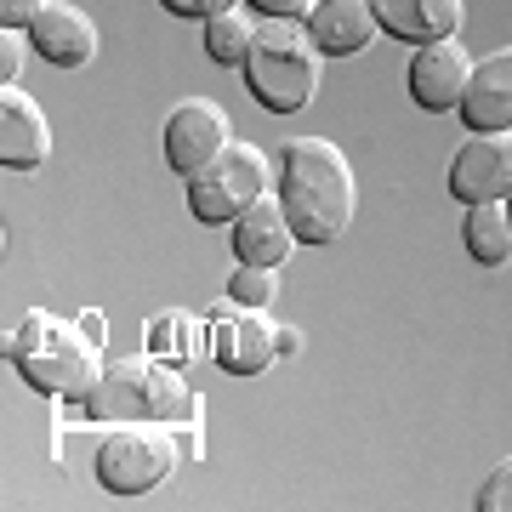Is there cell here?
<instances>
[{
	"mask_svg": "<svg viewBox=\"0 0 512 512\" xmlns=\"http://www.w3.org/2000/svg\"><path fill=\"white\" fill-rule=\"evenodd\" d=\"M18 69H23V40H18V29H0V80L12 86Z\"/></svg>",
	"mask_w": 512,
	"mask_h": 512,
	"instance_id": "22",
	"label": "cell"
},
{
	"mask_svg": "<svg viewBox=\"0 0 512 512\" xmlns=\"http://www.w3.org/2000/svg\"><path fill=\"white\" fill-rule=\"evenodd\" d=\"M302 23H308L313 46L325 57H353L376 40V12H370V0H313V12Z\"/></svg>",
	"mask_w": 512,
	"mask_h": 512,
	"instance_id": "15",
	"label": "cell"
},
{
	"mask_svg": "<svg viewBox=\"0 0 512 512\" xmlns=\"http://www.w3.org/2000/svg\"><path fill=\"white\" fill-rule=\"evenodd\" d=\"M478 512H512V461H501L484 484H478Z\"/></svg>",
	"mask_w": 512,
	"mask_h": 512,
	"instance_id": "20",
	"label": "cell"
},
{
	"mask_svg": "<svg viewBox=\"0 0 512 512\" xmlns=\"http://www.w3.org/2000/svg\"><path fill=\"white\" fill-rule=\"evenodd\" d=\"M274 183L268 154L256 143H228L217 160L188 177V211L200 222H239V211H251Z\"/></svg>",
	"mask_w": 512,
	"mask_h": 512,
	"instance_id": "5",
	"label": "cell"
},
{
	"mask_svg": "<svg viewBox=\"0 0 512 512\" xmlns=\"http://www.w3.org/2000/svg\"><path fill=\"white\" fill-rule=\"evenodd\" d=\"M80 410L92 421H183L188 410H200V399L171 365L126 359V365H109L80 393Z\"/></svg>",
	"mask_w": 512,
	"mask_h": 512,
	"instance_id": "4",
	"label": "cell"
},
{
	"mask_svg": "<svg viewBox=\"0 0 512 512\" xmlns=\"http://www.w3.org/2000/svg\"><path fill=\"white\" fill-rule=\"evenodd\" d=\"M461 239H467V256H473V262H484V268H501V262H512V217H507V205H501V200L467 205Z\"/></svg>",
	"mask_w": 512,
	"mask_h": 512,
	"instance_id": "17",
	"label": "cell"
},
{
	"mask_svg": "<svg viewBox=\"0 0 512 512\" xmlns=\"http://www.w3.org/2000/svg\"><path fill=\"white\" fill-rule=\"evenodd\" d=\"M279 205L291 217L302 245H330V239L348 234L353 222V165L348 154L325 137H296L279 154Z\"/></svg>",
	"mask_w": 512,
	"mask_h": 512,
	"instance_id": "1",
	"label": "cell"
},
{
	"mask_svg": "<svg viewBox=\"0 0 512 512\" xmlns=\"http://www.w3.org/2000/svg\"><path fill=\"white\" fill-rule=\"evenodd\" d=\"M46 148H52L46 114L35 109L29 92L6 86V92H0V165H6V171H35V165L46 160Z\"/></svg>",
	"mask_w": 512,
	"mask_h": 512,
	"instance_id": "13",
	"label": "cell"
},
{
	"mask_svg": "<svg viewBox=\"0 0 512 512\" xmlns=\"http://www.w3.org/2000/svg\"><path fill=\"white\" fill-rule=\"evenodd\" d=\"M467 74H473L467 46L450 35V40H427V46H416L404 80H410V97H416L427 114H450V109H461V97H467Z\"/></svg>",
	"mask_w": 512,
	"mask_h": 512,
	"instance_id": "9",
	"label": "cell"
},
{
	"mask_svg": "<svg viewBox=\"0 0 512 512\" xmlns=\"http://www.w3.org/2000/svg\"><path fill=\"white\" fill-rule=\"evenodd\" d=\"M6 353L23 370V382L52 399H80L97 382V336L86 325H63L52 313H29Z\"/></svg>",
	"mask_w": 512,
	"mask_h": 512,
	"instance_id": "3",
	"label": "cell"
},
{
	"mask_svg": "<svg viewBox=\"0 0 512 512\" xmlns=\"http://www.w3.org/2000/svg\"><path fill=\"white\" fill-rule=\"evenodd\" d=\"M370 12L382 35L410 40V46L450 40L461 29V0H370Z\"/></svg>",
	"mask_w": 512,
	"mask_h": 512,
	"instance_id": "14",
	"label": "cell"
},
{
	"mask_svg": "<svg viewBox=\"0 0 512 512\" xmlns=\"http://www.w3.org/2000/svg\"><path fill=\"white\" fill-rule=\"evenodd\" d=\"M251 40H256V23L245 18L239 6L217 12V18H205V52H211V63H222V69H245Z\"/></svg>",
	"mask_w": 512,
	"mask_h": 512,
	"instance_id": "18",
	"label": "cell"
},
{
	"mask_svg": "<svg viewBox=\"0 0 512 512\" xmlns=\"http://www.w3.org/2000/svg\"><path fill=\"white\" fill-rule=\"evenodd\" d=\"M171 467H177V444L171 433H160V421H131L97 450V478L114 495H148L171 478Z\"/></svg>",
	"mask_w": 512,
	"mask_h": 512,
	"instance_id": "6",
	"label": "cell"
},
{
	"mask_svg": "<svg viewBox=\"0 0 512 512\" xmlns=\"http://www.w3.org/2000/svg\"><path fill=\"white\" fill-rule=\"evenodd\" d=\"M279 291L274 268H251V262H234V279H228V302H239V308H268Z\"/></svg>",
	"mask_w": 512,
	"mask_h": 512,
	"instance_id": "19",
	"label": "cell"
},
{
	"mask_svg": "<svg viewBox=\"0 0 512 512\" xmlns=\"http://www.w3.org/2000/svg\"><path fill=\"white\" fill-rule=\"evenodd\" d=\"M29 46H35L46 63H57V69H80V63H92V52H97V23L86 18L80 6H69V0H52V6L29 23Z\"/></svg>",
	"mask_w": 512,
	"mask_h": 512,
	"instance_id": "12",
	"label": "cell"
},
{
	"mask_svg": "<svg viewBox=\"0 0 512 512\" xmlns=\"http://www.w3.org/2000/svg\"><path fill=\"white\" fill-rule=\"evenodd\" d=\"M52 0H0V29H29Z\"/></svg>",
	"mask_w": 512,
	"mask_h": 512,
	"instance_id": "21",
	"label": "cell"
},
{
	"mask_svg": "<svg viewBox=\"0 0 512 512\" xmlns=\"http://www.w3.org/2000/svg\"><path fill=\"white\" fill-rule=\"evenodd\" d=\"M450 194L461 205H490L512 194V137L507 131H473L450 160Z\"/></svg>",
	"mask_w": 512,
	"mask_h": 512,
	"instance_id": "7",
	"label": "cell"
},
{
	"mask_svg": "<svg viewBox=\"0 0 512 512\" xmlns=\"http://www.w3.org/2000/svg\"><path fill=\"white\" fill-rule=\"evenodd\" d=\"M296 245H302V239H296V228H291V217H285V205L279 200L262 194L251 211H239L234 262H251V268H285Z\"/></svg>",
	"mask_w": 512,
	"mask_h": 512,
	"instance_id": "11",
	"label": "cell"
},
{
	"mask_svg": "<svg viewBox=\"0 0 512 512\" xmlns=\"http://www.w3.org/2000/svg\"><path fill=\"white\" fill-rule=\"evenodd\" d=\"M319 46H313L308 23L302 18H268L256 23V40L245 52V80H251V97L268 114H296L308 109L313 92H319Z\"/></svg>",
	"mask_w": 512,
	"mask_h": 512,
	"instance_id": "2",
	"label": "cell"
},
{
	"mask_svg": "<svg viewBox=\"0 0 512 512\" xmlns=\"http://www.w3.org/2000/svg\"><path fill=\"white\" fill-rule=\"evenodd\" d=\"M507 217H512V194H507Z\"/></svg>",
	"mask_w": 512,
	"mask_h": 512,
	"instance_id": "25",
	"label": "cell"
},
{
	"mask_svg": "<svg viewBox=\"0 0 512 512\" xmlns=\"http://www.w3.org/2000/svg\"><path fill=\"white\" fill-rule=\"evenodd\" d=\"M456 114L467 131H512V52L478 57Z\"/></svg>",
	"mask_w": 512,
	"mask_h": 512,
	"instance_id": "10",
	"label": "cell"
},
{
	"mask_svg": "<svg viewBox=\"0 0 512 512\" xmlns=\"http://www.w3.org/2000/svg\"><path fill=\"white\" fill-rule=\"evenodd\" d=\"M165 12H177V18H217V12H228L234 0H160Z\"/></svg>",
	"mask_w": 512,
	"mask_h": 512,
	"instance_id": "23",
	"label": "cell"
},
{
	"mask_svg": "<svg viewBox=\"0 0 512 512\" xmlns=\"http://www.w3.org/2000/svg\"><path fill=\"white\" fill-rule=\"evenodd\" d=\"M262 18H308L313 12V0H251Z\"/></svg>",
	"mask_w": 512,
	"mask_h": 512,
	"instance_id": "24",
	"label": "cell"
},
{
	"mask_svg": "<svg viewBox=\"0 0 512 512\" xmlns=\"http://www.w3.org/2000/svg\"><path fill=\"white\" fill-rule=\"evenodd\" d=\"M262 308L239 313V319H217V359L234 376H262L279 359V330L268 319H256Z\"/></svg>",
	"mask_w": 512,
	"mask_h": 512,
	"instance_id": "16",
	"label": "cell"
},
{
	"mask_svg": "<svg viewBox=\"0 0 512 512\" xmlns=\"http://www.w3.org/2000/svg\"><path fill=\"white\" fill-rule=\"evenodd\" d=\"M222 148H228V114L211 97H188V103L171 109V120H165V165L177 177L205 171Z\"/></svg>",
	"mask_w": 512,
	"mask_h": 512,
	"instance_id": "8",
	"label": "cell"
}]
</instances>
